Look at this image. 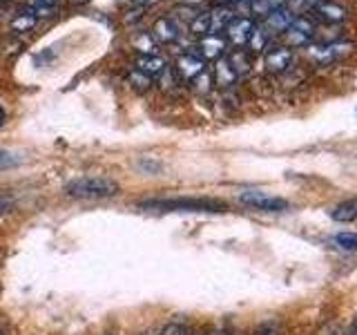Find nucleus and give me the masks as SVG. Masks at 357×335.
I'll return each instance as SVG.
<instances>
[{
    "mask_svg": "<svg viewBox=\"0 0 357 335\" xmlns=\"http://www.w3.org/2000/svg\"><path fill=\"white\" fill-rule=\"evenodd\" d=\"M297 18V14L293 9H288V7H282V9H277L273 11L271 16H266L264 18V25L261 29L268 34V36H277V34H284L290 25H293V20Z\"/></svg>",
    "mask_w": 357,
    "mask_h": 335,
    "instance_id": "6e6552de",
    "label": "nucleus"
},
{
    "mask_svg": "<svg viewBox=\"0 0 357 335\" xmlns=\"http://www.w3.org/2000/svg\"><path fill=\"white\" fill-rule=\"evenodd\" d=\"M130 85L137 89V92H145V89H148L150 85H152V78L150 76H145V74H141L139 70H132L130 72Z\"/></svg>",
    "mask_w": 357,
    "mask_h": 335,
    "instance_id": "5701e85b",
    "label": "nucleus"
},
{
    "mask_svg": "<svg viewBox=\"0 0 357 335\" xmlns=\"http://www.w3.org/2000/svg\"><path fill=\"white\" fill-rule=\"evenodd\" d=\"M312 11H315V14L321 20H326V22H344L346 16H349L344 7H340L337 3H328V0H319Z\"/></svg>",
    "mask_w": 357,
    "mask_h": 335,
    "instance_id": "4468645a",
    "label": "nucleus"
},
{
    "mask_svg": "<svg viewBox=\"0 0 357 335\" xmlns=\"http://www.w3.org/2000/svg\"><path fill=\"white\" fill-rule=\"evenodd\" d=\"M165 61L161 59L159 54L156 56H139L137 59V67H134V70H139L141 74H145V76H150V78H159L163 72H165Z\"/></svg>",
    "mask_w": 357,
    "mask_h": 335,
    "instance_id": "ddd939ff",
    "label": "nucleus"
},
{
    "mask_svg": "<svg viewBox=\"0 0 357 335\" xmlns=\"http://www.w3.org/2000/svg\"><path fill=\"white\" fill-rule=\"evenodd\" d=\"M295 63V54L290 47H273V50H266V56H264V65L268 72L273 74H282V72H288L290 67Z\"/></svg>",
    "mask_w": 357,
    "mask_h": 335,
    "instance_id": "0eeeda50",
    "label": "nucleus"
},
{
    "mask_svg": "<svg viewBox=\"0 0 357 335\" xmlns=\"http://www.w3.org/2000/svg\"><path fill=\"white\" fill-rule=\"evenodd\" d=\"M150 34H152V38L159 43H176L178 36H181V29H178V22L172 16H163L154 22Z\"/></svg>",
    "mask_w": 357,
    "mask_h": 335,
    "instance_id": "9b49d317",
    "label": "nucleus"
},
{
    "mask_svg": "<svg viewBox=\"0 0 357 335\" xmlns=\"http://www.w3.org/2000/svg\"><path fill=\"white\" fill-rule=\"evenodd\" d=\"M137 50L143 54V56H156V40L152 38V34H143V36L137 38Z\"/></svg>",
    "mask_w": 357,
    "mask_h": 335,
    "instance_id": "4be33fe9",
    "label": "nucleus"
},
{
    "mask_svg": "<svg viewBox=\"0 0 357 335\" xmlns=\"http://www.w3.org/2000/svg\"><path fill=\"white\" fill-rule=\"evenodd\" d=\"M188 27L192 34H197V36H208V34H210V11H208V14H206V11H199Z\"/></svg>",
    "mask_w": 357,
    "mask_h": 335,
    "instance_id": "aec40b11",
    "label": "nucleus"
},
{
    "mask_svg": "<svg viewBox=\"0 0 357 335\" xmlns=\"http://www.w3.org/2000/svg\"><path fill=\"white\" fill-rule=\"evenodd\" d=\"M228 43L221 34H208V36H201L199 40V56L208 61H219L223 54H226Z\"/></svg>",
    "mask_w": 357,
    "mask_h": 335,
    "instance_id": "1a4fd4ad",
    "label": "nucleus"
},
{
    "mask_svg": "<svg viewBox=\"0 0 357 335\" xmlns=\"http://www.w3.org/2000/svg\"><path fill=\"white\" fill-rule=\"evenodd\" d=\"M353 50V43L346 40H333V43H324V45H308V56L312 63L317 65H328L333 61L342 59Z\"/></svg>",
    "mask_w": 357,
    "mask_h": 335,
    "instance_id": "20e7f679",
    "label": "nucleus"
},
{
    "mask_svg": "<svg viewBox=\"0 0 357 335\" xmlns=\"http://www.w3.org/2000/svg\"><path fill=\"white\" fill-rule=\"evenodd\" d=\"M286 5H288V0H252V3L248 5V9L252 11V14L266 18V16H271L273 11L282 9Z\"/></svg>",
    "mask_w": 357,
    "mask_h": 335,
    "instance_id": "dca6fc26",
    "label": "nucleus"
},
{
    "mask_svg": "<svg viewBox=\"0 0 357 335\" xmlns=\"http://www.w3.org/2000/svg\"><path fill=\"white\" fill-rule=\"evenodd\" d=\"M33 25H36V14L31 11V7H27V9H22L20 14L11 20V29L14 31H18V34H22V31H29Z\"/></svg>",
    "mask_w": 357,
    "mask_h": 335,
    "instance_id": "a211bd4d",
    "label": "nucleus"
},
{
    "mask_svg": "<svg viewBox=\"0 0 357 335\" xmlns=\"http://www.w3.org/2000/svg\"><path fill=\"white\" fill-rule=\"evenodd\" d=\"M226 59L230 61L232 70L237 72V76H241V74H245V72H250V56H248V52L234 50L230 56H226Z\"/></svg>",
    "mask_w": 357,
    "mask_h": 335,
    "instance_id": "6ab92c4d",
    "label": "nucleus"
},
{
    "mask_svg": "<svg viewBox=\"0 0 357 335\" xmlns=\"http://www.w3.org/2000/svg\"><path fill=\"white\" fill-rule=\"evenodd\" d=\"M121 193L119 181L109 177H78L65 184V195L72 199H109Z\"/></svg>",
    "mask_w": 357,
    "mask_h": 335,
    "instance_id": "f03ea898",
    "label": "nucleus"
},
{
    "mask_svg": "<svg viewBox=\"0 0 357 335\" xmlns=\"http://www.w3.org/2000/svg\"><path fill=\"white\" fill-rule=\"evenodd\" d=\"M255 27H257V25H255V22H252L250 18H245V16H234V18L228 22V27L223 29V31H226L228 43H232L234 47L241 50V47H245V45H248V40H250V36H252Z\"/></svg>",
    "mask_w": 357,
    "mask_h": 335,
    "instance_id": "423d86ee",
    "label": "nucleus"
},
{
    "mask_svg": "<svg viewBox=\"0 0 357 335\" xmlns=\"http://www.w3.org/2000/svg\"><path fill=\"white\" fill-rule=\"evenodd\" d=\"M139 208L156 212H226L228 204L221 199L208 197H176V199H148Z\"/></svg>",
    "mask_w": 357,
    "mask_h": 335,
    "instance_id": "f257e3e1",
    "label": "nucleus"
},
{
    "mask_svg": "<svg viewBox=\"0 0 357 335\" xmlns=\"http://www.w3.org/2000/svg\"><path fill=\"white\" fill-rule=\"evenodd\" d=\"M268 43H271V36L261 29V27H255V31H252V36H250V40H248V47L250 52H264V50H268Z\"/></svg>",
    "mask_w": 357,
    "mask_h": 335,
    "instance_id": "412c9836",
    "label": "nucleus"
},
{
    "mask_svg": "<svg viewBox=\"0 0 357 335\" xmlns=\"http://www.w3.org/2000/svg\"><path fill=\"white\" fill-rule=\"evenodd\" d=\"M237 72L232 70L230 61L226 59V56H221L219 61H215V70H212V83L219 85V87H232L234 83H237Z\"/></svg>",
    "mask_w": 357,
    "mask_h": 335,
    "instance_id": "f8f14e48",
    "label": "nucleus"
},
{
    "mask_svg": "<svg viewBox=\"0 0 357 335\" xmlns=\"http://www.w3.org/2000/svg\"><path fill=\"white\" fill-rule=\"evenodd\" d=\"M239 201L255 210H261V212H284L290 206L286 199L261 193V190H245V193L239 195Z\"/></svg>",
    "mask_w": 357,
    "mask_h": 335,
    "instance_id": "7ed1b4c3",
    "label": "nucleus"
},
{
    "mask_svg": "<svg viewBox=\"0 0 357 335\" xmlns=\"http://www.w3.org/2000/svg\"><path fill=\"white\" fill-rule=\"evenodd\" d=\"M199 3H204V0H181V5H185V7H195Z\"/></svg>",
    "mask_w": 357,
    "mask_h": 335,
    "instance_id": "cd10ccee",
    "label": "nucleus"
},
{
    "mask_svg": "<svg viewBox=\"0 0 357 335\" xmlns=\"http://www.w3.org/2000/svg\"><path fill=\"white\" fill-rule=\"evenodd\" d=\"M212 85V74L204 72V74H199L195 81H192V87L197 89V92H208Z\"/></svg>",
    "mask_w": 357,
    "mask_h": 335,
    "instance_id": "393cba45",
    "label": "nucleus"
},
{
    "mask_svg": "<svg viewBox=\"0 0 357 335\" xmlns=\"http://www.w3.org/2000/svg\"><path fill=\"white\" fill-rule=\"evenodd\" d=\"M9 208V201L7 199H0V212H5Z\"/></svg>",
    "mask_w": 357,
    "mask_h": 335,
    "instance_id": "c756f323",
    "label": "nucleus"
},
{
    "mask_svg": "<svg viewBox=\"0 0 357 335\" xmlns=\"http://www.w3.org/2000/svg\"><path fill=\"white\" fill-rule=\"evenodd\" d=\"M206 335H226V331H221V329H215V331H210Z\"/></svg>",
    "mask_w": 357,
    "mask_h": 335,
    "instance_id": "7c9ffc66",
    "label": "nucleus"
},
{
    "mask_svg": "<svg viewBox=\"0 0 357 335\" xmlns=\"http://www.w3.org/2000/svg\"><path fill=\"white\" fill-rule=\"evenodd\" d=\"M282 36L290 47H308V45L312 43V38H315V25H312L308 18L297 16L293 20V25H290Z\"/></svg>",
    "mask_w": 357,
    "mask_h": 335,
    "instance_id": "39448f33",
    "label": "nucleus"
},
{
    "mask_svg": "<svg viewBox=\"0 0 357 335\" xmlns=\"http://www.w3.org/2000/svg\"><path fill=\"white\" fill-rule=\"evenodd\" d=\"M252 335H277L273 327H261V329H257Z\"/></svg>",
    "mask_w": 357,
    "mask_h": 335,
    "instance_id": "bb28decb",
    "label": "nucleus"
},
{
    "mask_svg": "<svg viewBox=\"0 0 357 335\" xmlns=\"http://www.w3.org/2000/svg\"><path fill=\"white\" fill-rule=\"evenodd\" d=\"M5 121H7V112H5V107H0V128L5 126Z\"/></svg>",
    "mask_w": 357,
    "mask_h": 335,
    "instance_id": "c85d7f7f",
    "label": "nucleus"
},
{
    "mask_svg": "<svg viewBox=\"0 0 357 335\" xmlns=\"http://www.w3.org/2000/svg\"><path fill=\"white\" fill-rule=\"evenodd\" d=\"M317 3H319V0H288V5H286V7H288V9H293L295 14H297V11L301 14V11H312Z\"/></svg>",
    "mask_w": 357,
    "mask_h": 335,
    "instance_id": "b1692460",
    "label": "nucleus"
},
{
    "mask_svg": "<svg viewBox=\"0 0 357 335\" xmlns=\"http://www.w3.org/2000/svg\"><path fill=\"white\" fill-rule=\"evenodd\" d=\"M176 72L181 74L185 81H195L199 74L206 72V61L199 54H181L176 61Z\"/></svg>",
    "mask_w": 357,
    "mask_h": 335,
    "instance_id": "9d476101",
    "label": "nucleus"
},
{
    "mask_svg": "<svg viewBox=\"0 0 357 335\" xmlns=\"http://www.w3.org/2000/svg\"><path fill=\"white\" fill-rule=\"evenodd\" d=\"M185 335H192V333H190V331H188V333H185Z\"/></svg>",
    "mask_w": 357,
    "mask_h": 335,
    "instance_id": "473e14b6",
    "label": "nucleus"
},
{
    "mask_svg": "<svg viewBox=\"0 0 357 335\" xmlns=\"http://www.w3.org/2000/svg\"><path fill=\"white\" fill-rule=\"evenodd\" d=\"M11 163H16L14 156H11L9 152H5V150H0V170H3V168H9Z\"/></svg>",
    "mask_w": 357,
    "mask_h": 335,
    "instance_id": "a878e982",
    "label": "nucleus"
},
{
    "mask_svg": "<svg viewBox=\"0 0 357 335\" xmlns=\"http://www.w3.org/2000/svg\"><path fill=\"white\" fill-rule=\"evenodd\" d=\"M74 3H87V0H74Z\"/></svg>",
    "mask_w": 357,
    "mask_h": 335,
    "instance_id": "2f4dec72",
    "label": "nucleus"
},
{
    "mask_svg": "<svg viewBox=\"0 0 357 335\" xmlns=\"http://www.w3.org/2000/svg\"><path fill=\"white\" fill-rule=\"evenodd\" d=\"M331 244L337 251L353 253V251H357V232H337L331 237Z\"/></svg>",
    "mask_w": 357,
    "mask_h": 335,
    "instance_id": "f3484780",
    "label": "nucleus"
},
{
    "mask_svg": "<svg viewBox=\"0 0 357 335\" xmlns=\"http://www.w3.org/2000/svg\"><path fill=\"white\" fill-rule=\"evenodd\" d=\"M331 219L340 223H351L357 219V199H346L331 210Z\"/></svg>",
    "mask_w": 357,
    "mask_h": 335,
    "instance_id": "2eb2a0df",
    "label": "nucleus"
}]
</instances>
